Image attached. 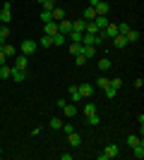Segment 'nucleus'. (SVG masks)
<instances>
[{
	"label": "nucleus",
	"mask_w": 144,
	"mask_h": 160,
	"mask_svg": "<svg viewBox=\"0 0 144 160\" xmlns=\"http://www.w3.org/2000/svg\"><path fill=\"white\" fill-rule=\"evenodd\" d=\"M118 153H120V146L118 143H108V146L103 148L101 153H99V160H110V158H118Z\"/></svg>",
	"instance_id": "obj_1"
},
{
	"label": "nucleus",
	"mask_w": 144,
	"mask_h": 160,
	"mask_svg": "<svg viewBox=\"0 0 144 160\" xmlns=\"http://www.w3.org/2000/svg\"><path fill=\"white\" fill-rule=\"evenodd\" d=\"M101 36H99V33H89V31H84L82 33V41H79V43H82V46H96V48H99V46H101Z\"/></svg>",
	"instance_id": "obj_2"
},
{
	"label": "nucleus",
	"mask_w": 144,
	"mask_h": 160,
	"mask_svg": "<svg viewBox=\"0 0 144 160\" xmlns=\"http://www.w3.org/2000/svg\"><path fill=\"white\" fill-rule=\"evenodd\" d=\"M36 48H39V43H36V41H31V38H24L22 41V55H34L36 53Z\"/></svg>",
	"instance_id": "obj_3"
},
{
	"label": "nucleus",
	"mask_w": 144,
	"mask_h": 160,
	"mask_svg": "<svg viewBox=\"0 0 144 160\" xmlns=\"http://www.w3.org/2000/svg\"><path fill=\"white\" fill-rule=\"evenodd\" d=\"M99 36H101V38H113V36H118V24H115V22H108V27L101 29Z\"/></svg>",
	"instance_id": "obj_4"
},
{
	"label": "nucleus",
	"mask_w": 144,
	"mask_h": 160,
	"mask_svg": "<svg viewBox=\"0 0 144 160\" xmlns=\"http://www.w3.org/2000/svg\"><path fill=\"white\" fill-rule=\"evenodd\" d=\"M60 110H62V115H65V117H70V120H72V117H77V115H79V108H77L75 103H65V105H62Z\"/></svg>",
	"instance_id": "obj_5"
},
{
	"label": "nucleus",
	"mask_w": 144,
	"mask_h": 160,
	"mask_svg": "<svg viewBox=\"0 0 144 160\" xmlns=\"http://www.w3.org/2000/svg\"><path fill=\"white\" fill-rule=\"evenodd\" d=\"M10 7H12V2H7V0H5V7L0 10V22H3V24H7V22L12 19V12H10Z\"/></svg>",
	"instance_id": "obj_6"
},
{
	"label": "nucleus",
	"mask_w": 144,
	"mask_h": 160,
	"mask_svg": "<svg viewBox=\"0 0 144 160\" xmlns=\"http://www.w3.org/2000/svg\"><path fill=\"white\" fill-rule=\"evenodd\" d=\"M79 88V96H82V98H91V96H94V84H82V86H77Z\"/></svg>",
	"instance_id": "obj_7"
},
{
	"label": "nucleus",
	"mask_w": 144,
	"mask_h": 160,
	"mask_svg": "<svg viewBox=\"0 0 144 160\" xmlns=\"http://www.w3.org/2000/svg\"><path fill=\"white\" fill-rule=\"evenodd\" d=\"M67 141H70V146L79 148V146H82V134H77V132H70V134H67Z\"/></svg>",
	"instance_id": "obj_8"
},
{
	"label": "nucleus",
	"mask_w": 144,
	"mask_h": 160,
	"mask_svg": "<svg viewBox=\"0 0 144 160\" xmlns=\"http://www.w3.org/2000/svg\"><path fill=\"white\" fill-rule=\"evenodd\" d=\"M43 33L46 36H55L58 33V22H46L43 24Z\"/></svg>",
	"instance_id": "obj_9"
},
{
	"label": "nucleus",
	"mask_w": 144,
	"mask_h": 160,
	"mask_svg": "<svg viewBox=\"0 0 144 160\" xmlns=\"http://www.w3.org/2000/svg\"><path fill=\"white\" fill-rule=\"evenodd\" d=\"M58 31L67 36V33L72 31V22H70V19H60V22H58Z\"/></svg>",
	"instance_id": "obj_10"
},
{
	"label": "nucleus",
	"mask_w": 144,
	"mask_h": 160,
	"mask_svg": "<svg viewBox=\"0 0 144 160\" xmlns=\"http://www.w3.org/2000/svg\"><path fill=\"white\" fill-rule=\"evenodd\" d=\"M110 67H113V62H110V58H99V72H108Z\"/></svg>",
	"instance_id": "obj_11"
},
{
	"label": "nucleus",
	"mask_w": 144,
	"mask_h": 160,
	"mask_svg": "<svg viewBox=\"0 0 144 160\" xmlns=\"http://www.w3.org/2000/svg\"><path fill=\"white\" fill-rule=\"evenodd\" d=\"M67 93H70V100H72V103H79V100H82V96H79V88H77V84H72V86L67 88Z\"/></svg>",
	"instance_id": "obj_12"
},
{
	"label": "nucleus",
	"mask_w": 144,
	"mask_h": 160,
	"mask_svg": "<svg viewBox=\"0 0 144 160\" xmlns=\"http://www.w3.org/2000/svg\"><path fill=\"white\" fill-rule=\"evenodd\" d=\"M113 46H115L118 50H123V48L127 46V38H125L123 33H118V36H113Z\"/></svg>",
	"instance_id": "obj_13"
},
{
	"label": "nucleus",
	"mask_w": 144,
	"mask_h": 160,
	"mask_svg": "<svg viewBox=\"0 0 144 160\" xmlns=\"http://www.w3.org/2000/svg\"><path fill=\"white\" fill-rule=\"evenodd\" d=\"M27 65H29V58H27V55L14 58V69H27Z\"/></svg>",
	"instance_id": "obj_14"
},
{
	"label": "nucleus",
	"mask_w": 144,
	"mask_h": 160,
	"mask_svg": "<svg viewBox=\"0 0 144 160\" xmlns=\"http://www.w3.org/2000/svg\"><path fill=\"white\" fill-rule=\"evenodd\" d=\"M51 17H53V22H60V19H65V10L55 5L53 10H51Z\"/></svg>",
	"instance_id": "obj_15"
},
{
	"label": "nucleus",
	"mask_w": 144,
	"mask_h": 160,
	"mask_svg": "<svg viewBox=\"0 0 144 160\" xmlns=\"http://www.w3.org/2000/svg\"><path fill=\"white\" fill-rule=\"evenodd\" d=\"M27 77H29L27 69H14V67H12V77H10V79H14V81H24Z\"/></svg>",
	"instance_id": "obj_16"
},
{
	"label": "nucleus",
	"mask_w": 144,
	"mask_h": 160,
	"mask_svg": "<svg viewBox=\"0 0 144 160\" xmlns=\"http://www.w3.org/2000/svg\"><path fill=\"white\" fill-rule=\"evenodd\" d=\"M96 50H99L96 46H82V55L87 60H89V58H96Z\"/></svg>",
	"instance_id": "obj_17"
},
{
	"label": "nucleus",
	"mask_w": 144,
	"mask_h": 160,
	"mask_svg": "<svg viewBox=\"0 0 144 160\" xmlns=\"http://www.w3.org/2000/svg\"><path fill=\"white\" fill-rule=\"evenodd\" d=\"M94 10H96V14H108L110 5H108V2H106V0H99V5H96Z\"/></svg>",
	"instance_id": "obj_18"
},
{
	"label": "nucleus",
	"mask_w": 144,
	"mask_h": 160,
	"mask_svg": "<svg viewBox=\"0 0 144 160\" xmlns=\"http://www.w3.org/2000/svg\"><path fill=\"white\" fill-rule=\"evenodd\" d=\"M132 155H135L137 160H142V158H144V143H142V141H139L137 146H132Z\"/></svg>",
	"instance_id": "obj_19"
},
{
	"label": "nucleus",
	"mask_w": 144,
	"mask_h": 160,
	"mask_svg": "<svg viewBox=\"0 0 144 160\" xmlns=\"http://www.w3.org/2000/svg\"><path fill=\"white\" fill-rule=\"evenodd\" d=\"M125 38H127V43H135V41H139V38H142V33H139V31H135V29H130V31L125 33Z\"/></svg>",
	"instance_id": "obj_20"
},
{
	"label": "nucleus",
	"mask_w": 144,
	"mask_h": 160,
	"mask_svg": "<svg viewBox=\"0 0 144 160\" xmlns=\"http://www.w3.org/2000/svg\"><path fill=\"white\" fill-rule=\"evenodd\" d=\"M3 55H5V58H14V55H17V48L5 43V46H3Z\"/></svg>",
	"instance_id": "obj_21"
},
{
	"label": "nucleus",
	"mask_w": 144,
	"mask_h": 160,
	"mask_svg": "<svg viewBox=\"0 0 144 160\" xmlns=\"http://www.w3.org/2000/svg\"><path fill=\"white\" fill-rule=\"evenodd\" d=\"M65 43H67V36H65V33H55L53 36V46H65Z\"/></svg>",
	"instance_id": "obj_22"
},
{
	"label": "nucleus",
	"mask_w": 144,
	"mask_h": 160,
	"mask_svg": "<svg viewBox=\"0 0 144 160\" xmlns=\"http://www.w3.org/2000/svg\"><path fill=\"white\" fill-rule=\"evenodd\" d=\"M94 17H96V10L87 5V7H84V22H94Z\"/></svg>",
	"instance_id": "obj_23"
},
{
	"label": "nucleus",
	"mask_w": 144,
	"mask_h": 160,
	"mask_svg": "<svg viewBox=\"0 0 144 160\" xmlns=\"http://www.w3.org/2000/svg\"><path fill=\"white\" fill-rule=\"evenodd\" d=\"M82 115H84V117H89V115H96V105H94V103H91V100H89V103H87V105H84Z\"/></svg>",
	"instance_id": "obj_24"
},
{
	"label": "nucleus",
	"mask_w": 144,
	"mask_h": 160,
	"mask_svg": "<svg viewBox=\"0 0 144 160\" xmlns=\"http://www.w3.org/2000/svg\"><path fill=\"white\" fill-rule=\"evenodd\" d=\"M84 29H87V22L84 19H75L72 22V31H84Z\"/></svg>",
	"instance_id": "obj_25"
},
{
	"label": "nucleus",
	"mask_w": 144,
	"mask_h": 160,
	"mask_svg": "<svg viewBox=\"0 0 144 160\" xmlns=\"http://www.w3.org/2000/svg\"><path fill=\"white\" fill-rule=\"evenodd\" d=\"M0 77H3V79H10V77H12V67L0 65Z\"/></svg>",
	"instance_id": "obj_26"
},
{
	"label": "nucleus",
	"mask_w": 144,
	"mask_h": 160,
	"mask_svg": "<svg viewBox=\"0 0 144 160\" xmlns=\"http://www.w3.org/2000/svg\"><path fill=\"white\" fill-rule=\"evenodd\" d=\"M5 38H10V27H7V24H0V41L5 43Z\"/></svg>",
	"instance_id": "obj_27"
},
{
	"label": "nucleus",
	"mask_w": 144,
	"mask_h": 160,
	"mask_svg": "<svg viewBox=\"0 0 144 160\" xmlns=\"http://www.w3.org/2000/svg\"><path fill=\"white\" fill-rule=\"evenodd\" d=\"M39 46H41V48H51V46H53V36H46V33H43V38L39 41Z\"/></svg>",
	"instance_id": "obj_28"
},
{
	"label": "nucleus",
	"mask_w": 144,
	"mask_h": 160,
	"mask_svg": "<svg viewBox=\"0 0 144 160\" xmlns=\"http://www.w3.org/2000/svg\"><path fill=\"white\" fill-rule=\"evenodd\" d=\"M103 93H106V98H115V96H118V88L106 86V88H103Z\"/></svg>",
	"instance_id": "obj_29"
},
{
	"label": "nucleus",
	"mask_w": 144,
	"mask_h": 160,
	"mask_svg": "<svg viewBox=\"0 0 144 160\" xmlns=\"http://www.w3.org/2000/svg\"><path fill=\"white\" fill-rule=\"evenodd\" d=\"M139 141H142V139H139V136H137V134H130V136H127V146H137V143H139Z\"/></svg>",
	"instance_id": "obj_30"
},
{
	"label": "nucleus",
	"mask_w": 144,
	"mask_h": 160,
	"mask_svg": "<svg viewBox=\"0 0 144 160\" xmlns=\"http://www.w3.org/2000/svg\"><path fill=\"white\" fill-rule=\"evenodd\" d=\"M108 86H113V88H118V91H120V86H123V79H120V77H115V79H108Z\"/></svg>",
	"instance_id": "obj_31"
},
{
	"label": "nucleus",
	"mask_w": 144,
	"mask_h": 160,
	"mask_svg": "<svg viewBox=\"0 0 144 160\" xmlns=\"http://www.w3.org/2000/svg\"><path fill=\"white\" fill-rule=\"evenodd\" d=\"M70 53L79 55V53H82V43H70Z\"/></svg>",
	"instance_id": "obj_32"
},
{
	"label": "nucleus",
	"mask_w": 144,
	"mask_h": 160,
	"mask_svg": "<svg viewBox=\"0 0 144 160\" xmlns=\"http://www.w3.org/2000/svg\"><path fill=\"white\" fill-rule=\"evenodd\" d=\"M87 122H89L91 127H96V124H101V117H99V115H89V117H87Z\"/></svg>",
	"instance_id": "obj_33"
},
{
	"label": "nucleus",
	"mask_w": 144,
	"mask_h": 160,
	"mask_svg": "<svg viewBox=\"0 0 144 160\" xmlns=\"http://www.w3.org/2000/svg\"><path fill=\"white\" fill-rule=\"evenodd\" d=\"M48 127H51V129H60V127H62V120H58V117H53V120L48 122Z\"/></svg>",
	"instance_id": "obj_34"
},
{
	"label": "nucleus",
	"mask_w": 144,
	"mask_h": 160,
	"mask_svg": "<svg viewBox=\"0 0 144 160\" xmlns=\"http://www.w3.org/2000/svg\"><path fill=\"white\" fill-rule=\"evenodd\" d=\"M96 86H99V88L103 91V88L108 86V79H106V77H99V79H96Z\"/></svg>",
	"instance_id": "obj_35"
},
{
	"label": "nucleus",
	"mask_w": 144,
	"mask_h": 160,
	"mask_svg": "<svg viewBox=\"0 0 144 160\" xmlns=\"http://www.w3.org/2000/svg\"><path fill=\"white\" fill-rule=\"evenodd\" d=\"M75 62H77V67H84V65H87V58L79 53V55H75Z\"/></svg>",
	"instance_id": "obj_36"
},
{
	"label": "nucleus",
	"mask_w": 144,
	"mask_h": 160,
	"mask_svg": "<svg viewBox=\"0 0 144 160\" xmlns=\"http://www.w3.org/2000/svg\"><path fill=\"white\" fill-rule=\"evenodd\" d=\"M41 22L46 24V22H53V17H51V10H43L41 12Z\"/></svg>",
	"instance_id": "obj_37"
},
{
	"label": "nucleus",
	"mask_w": 144,
	"mask_h": 160,
	"mask_svg": "<svg viewBox=\"0 0 144 160\" xmlns=\"http://www.w3.org/2000/svg\"><path fill=\"white\" fill-rule=\"evenodd\" d=\"M84 31H89V33H99V27H96L94 22H87V29Z\"/></svg>",
	"instance_id": "obj_38"
},
{
	"label": "nucleus",
	"mask_w": 144,
	"mask_h": 160,
	"mask_svg": "<svg viewBox=\"0 0 144 160\" xmlns=\"http://www.w3.org/2000/svg\"><path fill=\"white\" fill-rule=\"evenodd\" d=\"M127 31H130V24H125V22H123V24H118V33H123V36H125Z\"/></svg>",
	"instance_id": "obj_39"
},
{
	"label": "nucleus",
	"mask_w": 144,
	"mask_h": 160,
	"mask_svg": "<svg viewBox=\"0 0 144 160\" xmlns=\"http://www.w3.org/2000/svg\"><path fill=\"white\" fill-rule=\"evenodd\" d=\"M41 5H43V10H53V7H55V2H53V0H43Z\"/></svg>",
	"instance_id": "obj_40"
},
{
	"label": "nucleus",
	"mask_w": 144,
	"mask_h": 160,
	"mask_svg": "<svg viewBox=\"0 0 144 160\" xmlns=\"http://www.w3.org/2000/svg\"><path fill=\"white\" fill-rule=\"evenodd\" d=\"M62 132H65V134H70V132H75V127H72V124H62Z\"/></svg>",
	"instance_id": "obj_41"
},
{
	"label": "nucleus",
	"mask_w": 144,
	"mask_h": 160,
	"mask_svg": "<svg viewBox=\"0 0 144 160\" xmlns=\"http://www.w3.org/2000/svg\"><path fill=\"white\" fill-rule=\"evenodd\" d=\"M144 86V79L142 77H137V79H135V88H142Z\"/></svg>",
	"instance_id": "obj_42"
},
{
	"label": "nucleus",
	"mask_w": 144,
	"mask_h": 160,
	"mask_svg": "<svg viewBox=\"0 0 144 160\" xmlns=\"http://www.w3.org/2000/svg\"><path fill=\"white\" fill-rule=\"evenodd\" d=\"M99 5V0H89V7H96Z\"/></svg>",
	"instance_id": "obj_43"
},
{
	"label": "nucleus",
	"mask_w": 144,
	"mask_h": 160,
	"mask_svg": "<svg viewBox=\"0 0 144 160\" xmlns=\"http://www.w3.org/2000/svg\"><path fill=\"white\" fill-rule=\"evenodd\" d=\"M0 65H5V55H3V50H0Z\"/></svg>",
	"instance_id": "obj_44"
},
{
	"label": "nucleus",
	"mask_w": 144,
	"mask_h": 160,
	"mask_svg": "<svg viewBox=\"0 0 144 160\" xmlns=\"http://www.w3.org/2000/svg\"><path fill=\"white\" fill-rule=\"evenodd\" d=\"M0 155H3V146H0Z\"/></svg>",
	"instance_id": "obj_45"
},
{
	"label": "nucleus",
	"mask_w": 144,
	"mask_h": 160,
	"mask_svg": "<svg viewBox=\"0 0 144 160\" xmlns=\"http://www.w3.org/2000/svg\"><path fill=\"white\" fill-rule=\"evenodd\" d=\"M53 2H55V5H58V0H53Z\"/></svg>",
	"instance_id": "obj_46"
},
{
	"label": "nucleus",
	"mask_w": 144,
	"mask_h": 160,
	"mask_svg": "<svg viewBox=\"0 0 144 160\" xmlns=\"http://www.w3.org/2000/svg\"><path fill=\"white\" fill-rule=\"evenodd\" d=\"M7 2H12V0H7Z\"/></svg>",
	"instance_id": "obj_47"
},
{
	"label": "nucleus",
	"mask_w": 144,
	"mask_h": 160,
	"mask_svg": "<svg viewBox=\"0 0 144 160\" xmlns=\"http://www.w3.org/2000/svg\"><path fill=\"white\" fill-rule=\"evenodd\" d=\"M39 2H43V0H39Z\"/></svg>",
	"instance_id": "obj_48"
},
{
	"label": "nucleus",
	"mask_w": 144,
	"mask_h": 160,
	"mask_svg": "<svg viewBox=\"0 0 144 160\" xmlns=\"http://www.w3.org/2000/svg\"><path fill=\"white\" fill-rule=\"evenodd\" d=\"M0 24H3V22H0Z\"/></svg>",
	"instance_id": "obj_49"
}]
</instances>
